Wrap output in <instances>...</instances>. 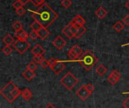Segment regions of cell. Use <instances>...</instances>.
<instances>
[{"instance_id":"6da1fadb","label":"cell","mask_w":129,"mask_h":108,"mask_svg":"<svg viewBox=\"0 0 129 108\" xmlns=\"http://www.w3.org/2000/svg\"><path fill=\"white\" fill-rule=\"evenodd\" d=\"M33 12L32 17L34 20H37L43 26H50L57 18V14L48 5L42 4L36 11H30Z\"/></svg>"},{"instance_id":"7a4b0ae2","label":"cell","mask_w":129,"mask_h":108,"mask_svg":"<svg viewBox=\"0 0 129 108\" xmlns=\"http://www.w3.org/2000/svg\"><path fill=\"white\" fill-rule=\"evenodd\" d=\"M21 92H22L12 82L8 83L0 91L2 96L9 103H12L20 95H21Z\"/></svg>"},{"instance_id":"3957f363","label":"cell","mask_w":129,"mask_h":108,"mask_svg":"<svg viewBox=\"0 0 129 108\" xmlns=\"http://www.w3.org/2000/svg\"><path fill=\"white\" fill-rule=\"evenodd\" d=\"M77 61L85 70L89 71L98 62V58L92 51L87 50L82 54V55L77 59Z\"/></svg>"},{"instance_id":"277c9868","label":"cell","mask_w":129,"mask_h":108,"mask_svg":"<svg viewBox=\"0 0 129 108\" xmlns=\"http://www.w3.org/2000/svg\"><path fill=\"white\" fill-rule=\"evenodd\" d=\"M60 83L67 90L71 91L77 85L78 79L73 74H72L70 72H68L60 79Z\"/></svg>"},{"instance_id":"5b68a950","label":"cell","mask_w":129,"mask_h":108,"mask_svg":"<svg viewBox=\"0 0 129 108\" xmlns=\"http://www.w3.org/2000/svg\"><path fill=\"white\" fill-rule=\"evenodd\" d=\"M94 90V86L91 84H86L85 86H82L81 88H79L77 91L76 95L77 97H79L81 100L82 101H86L92 94V92Z\"/></svg>"},{"instance_id":"8992f818","label":"cell","mask_w":129,"mask_h":108,"mask_svg":"<svg viewBox=\"0 0 129 108\" xmlns=\"http://www.w3.org/2000/svg\"><path fill=\"white\" fill-rule=\"evenodd\" d=\"M49 64H50V68L53 71V73L56 75L60 74L64 69H65V64L63 61L51 58L49 61Z\"/></svg>"},{"instance_id":"52a82bcc","label":"cell","mask_w":129,"mask_h":108,"mask_svg":"<svg viewBox=\"0 0 129 108\" xmlns=\"http://www.w3.org/2000/svg\"><path fill=\"white\" fill-rule=\"evenodd\" d=\"M14 48H15V50L20 54V55H23L24 54L30 47V44L29 42H27V40L26 41H22V40H17L16 42H14V43L13 44Z\"/></svg>"},{"instance_id":"ba28073f","label":"cell","mask_w":129,"mask_h":108,"mask_svg":"<svg viewBox=\"0 0 129 108\" xmlns=\"http://www.w3.org/2000/svg\"><path fill=\"white\" fill-rule=\"evenodd\" d=\"M82 54V50L80 48V46H79L78 45H74L73 47H71V48L68 51V57L71 59V60H77Z\"/></svg>"},{"instance_id":"9c48e42d","label":"cell","mask_w":129,"mask_h":108,"mask_svg":"<svg viewBox=\"0 0 129 108\" xmlns=\"http://www.w3.org/2000/svg\"><path fill=\"white\" fill-rule=\"evenodd\" d=\"M121 76H122V75H121V73L118 71V70H113L112 73H111V74L108 76V78H107V79H108V81L113 85V86H114V85H116V83L121 79Z\"/></svg>"},{"instance_id":"30bf717a","label":"cell","mask_w":129,"mask_h":108,"mask_svg":"<svg viewBox=\"0 0 129 108\" xmlns=\"http://www.w3.org/2000/svg\"><path fill=\"white\" fill-rule=\"evenodd\" d=\"M52 44L57 50H61L67 45V42L65 41V39L63 37H61L60 36H58L53 41Z\"/></svg>"},{"instance_id":"8fae6325","label":"cell","mask_w":129,"mask_h":108,"mask_svg":"<svg viewBox=\"0 0 129 108\" xmlns=\"http://www.w3.org/2000/svg\"><path fill=\"white\" fill-rule=\"evenodd\" d=\"M14 36L17 38V40L26 41V40H27V39L29 37V34H27V33L23 29H22L20 30L16 31L14 33Z\"/></svg>"},{"instance_id":"7c38bea8","label":"cell","mask_w":129,"mask_h":108,"mask_svg":"<svg viewBox=\"0 0 129 108\" xmlns=\"http://www.w3.org/2000/svg\"><path fill=\"white\" fill-rule=\"evenodd\" d=\"M31 53L33 55H42L45 53V49L42 48L39 44H36L31 49Z\"/></svg>"},{"instance_id":"4fadbf2b","label":"cell","mask_w":129,"mask_h":108,"mask_svg":"<svg viewBox=\"0 0 129 108\" xmlns=\"http://www.w3.org/2000/svg\"><path fill=\"white\" fill-rule=\"evenodd\" d=\"M38 33V36H39V38L42 39V40H45L49 35H50V32L48 31V30L47 29V27L45 26H42L39 30L37 31Z\"/></svg>"},{"instance_id":"5bb4252c","label":"cell","mask_w":129,"mask_h":108,"mask_svg":"<svg viewBox=\"0 0 129 108\" xmlns=\"http://www.w3.org/2000/svg\"><path fill=\"white\" fill-rule=\"evenodd\" d=\"M71 22L73 23H74L75 25H76L77 26H84L85 24V20L79 14H77L74 17V18L71 20Z\"/></svg>"},{"instance_id":"9a60e30c","label":"cell","mask_w":129,"mask_h":108,"mask_svg":"<svg viewBox=\"0 0 129 108\" xmlns=\"http://www.w3.org/2000/svg\"><path fill=\"white\" fill-rule=\"evenodd\" d=\"M22 76L27 80V81H31L35 76H36V73L35 71H33L28 68H26L22 73Z\"/></svg>"},{"instance_id":"2e32d148","label":"cell","mask_w":129,"mask_h":108,"mask_svg":"<svg viewBox=\"0 0 129 108\" xmlns=\"http://www.w3.org/2000/svg\"><path fill=\"white\" fill-rule=\"evenodd\" d=\"M95 14L97 15V17L100 19H103L104 18L107 14V10L104 8V7H99L96 11H95Z\"/></svg>"},{"instance_id":"e0dca14e","label":"cell","mask_w":129,"mask_h":108,"mask_svg":"<svg viewBox=\"0 0 129 108\" xmlns=\"http://www.w3.org/2000/svg\"><path fill=\"white\" fill-rule=\"evenodd\" d=\"M21 96L23 98V99H24L25 101H29L30 98L33 96V93L29 89H24L22 92H21Z\"/></svg>"},{"instance_id":"ac0fdd59","label":"cell","mask_w":129,"mask_h":108,"mask_svg":"<svg viewBox=\"0 0 129 108\" xmlns=\"http://www.w3.org/2000/svg\"><path fill=\"white\" fill-rule=\"evenodd\" d=\"M2 41L5 44V45H11V44L14 43V39L11 34H6L3 38Z\"/></svg>"},{"instance_id":"d6986e66","label":"cell","mask_w":129,"mask_h":108,"mask_svg":"<svg viewBox=\"0 0 129 108\" xmlns=\"http://www.w3.org/2000/svg\"><path fill=\"white\" fill-rule=\"evenodd\" d=\"M62 33L70 39H73V37H75V36L72 33L71 30H70V25L67 24L63 30H62Z\"/></svg>"},{"instance_id":"ffe728a7","label":"cell","mask_w":129,"mask_h":108,"mask_svg":"<svg viewBox=\"0 0 129 108\" xmlns=\"http://www.w3.org/2000/svg\"><path fill=\"white\" fill-rule=\"evenodd\" d=\"M107 67L105 66H104L103 64H100L96 68V73L99 76H103L104 75H105V73H107Z\"/></svg>"},{"instance_id":"44dd1931","label":"cell","mask_w":129,"mask_h":108,"mask_svg":"<svg viewBox=\"0 0 129 108\" xmlns=\"http://www.w3.org/2000/svg\"><path fill=\"white\" fill-rule=\"evenodd\" d=\"M124 28H125V23L122 21L119 20L113 25V30H116V32H121Z\"/></svg>"},{"instance_id":"7402d4cb","label":"cell","mask_w":129,"mask_h":108,"mask_svg":"<svg viewBox=\"0 0 129 108\" xmlns=\"http://www.w3.org/2000/svg\"><path fill=\"white\" fill-rule=\"evenodd\" d=\"M42 26V25L37 20H34V21L32 23V24H30V28L34 30V31H38L39 30V29Z\"/></svg>"},{"instance_id":"603a6c76","label":"cell","mask_w":129,"mask_h":108,"mask_svg":"<svg viewBox=\"0 0 129 108\" xmlns=\"http://www.w3.org/2000/svg\"><path fill=\"white\" fill-rule=\"evenodd\" d=\"M87 29L84 26H79L78 30H77V33L75 35V38L76 39H79L84 33H85Z\"/></svg>"},{"instance_id":"cb8c5ba5","label":"cell","mask_w":129,"mask_h":108,"mask_svg":"<svg viewBox=\"0 0 129 108\" xmlns=\"http://www.w3.org/2000/svg\"><path fill=\"white\" fill-rule=\"evenodd\" d=\"M44 59H45V58H43L42 55H33V61L35 62L36 64H40L41 62H42Z\"/></svg>"},{"instance_id":"d4e9b609","label":"cell","mask_w":129,"mask_h":108,"mask_svg":"<svg viewBox=\"0 0 129 108\" xmlns=\"http://www.w3.org/2000/svg\"><path fill=\"white\" fill-rule=\"evenodd\" d=\"M12 27L16 30H20L23 29V24L20 22V21H15L13 24H12Z\"/></svg>"},{"instance_id":"484cf974","label":"cell","mask_w":129,"mask_h":108,"mask_svg":"<svg viewBox=\"0 0 129 108\" xmlns=\"http://www.w3.org/2000/svg\"><path fill=\"white\" fill-rule=\"evenodd\" d=\"M2 52L5 55H9L11 52H12V48L10 45H5L2 49Z\"/></svg>"},{"instance_id":"4316f807","label":"cell","mask_w":129,"mask_h":108,"mask_svg":"<svg viewBox=\"0 0 129 108\" xmlns=\"http://www.w3.org/2000/svg\"><path fill=\"white\" fill-rule=\"evenodd\" d=\"M72 5V2L70 0H63L61 2V6L64 8H69Z\"/></svg>"},{"instance_id":"83f0119b","label":"cell","mask_w":129,"mask_h":108,"mask_svg":"<svg viewBox=\"0 0 129 108\" xmlns=\"http://www.w3.org/2000/svg\"><path fill=\"white\" fill-rule=\"evenodd\" d=\"M40 66H41V67H42V69H46L47 67H50L49 61H47L46 59H44V60L41 62Z\"/></svg>"},{"instance_id":"f1b7e54d","label":"cell","mask_w":129,"mask_h":108,"mask_svg":"<svg viewBox=\"0 0 129 108\" xmlns=\"http://www.w3.org/2000/svg\"><path fill=\"white\" fill-rule=\"evenodd\" d=\"M26 68H28V69H29V70H33V71H35V70L37 69V66H36V64L35 62L32 61V62H30V63L27 65Z\"/></svg>"},{"instance_id":"f546056e","label":"cell","mask_w":129,"mask_h":108,"mask_svg":"<svg viewBox=\"0 0 129 108\" xmlns=\"http://www.w3.org/2000/svg\"><path fill=\"white\" fill-rule=\"evenodd\" d=\"M12 6H13L16 10H17V9L20 8L21 7H23V4H22L19 0H17V1H15V2L12 4Z\"/></svg>"},{"instance_id":"4dcf8cb0","label":"cell","mask_w":129,"mask_h":108,"mask_svg":"<svg viewBox=\"0 0 129 108\" xmlns=\"http://www.w3.org/2000/svg\"><path fill=\"white\" fill-rule=\"evenodd\" d=\"M29 37H30L32 39H33V40H35V39H36L38 37H39V36H38V33H37V31H34V30H32L29 33Z\"/></svg>"},{"instance_id":"1f68e13d","label":"cell","mask_w":129,"mask_h":108,"mask_svg":"<svg viewBox=\"0 0 129 108\" xmlns=\"http://www.w3.org/2000/svg\"><path fill=\"white\" fill-rule=\"evenodd\" d=\"M45 0H30V2L36 6H40L45 3Z\"/></svg>"},{"instance_id":"d6a6232c","label":"cell","mask_w":129,"mask_h":108,"mask_svg":"<svg viewBox=\"0 0 129 108\" xmlns=\"http://www.w3.org/2000/svg\"><path fill=\"white\" fill-rule=\"evenodd\" d=\"M25 12H26V10H25L23 7H21L20 8H19V9L16 10V13H17V15H19V16H22V15H23V14H25Z\"/></svg>"},{"instance_id":"836d02e7","label":"cell","mask_w":129,"mask_h":108,"mask_svg":"<svg viewBox=\"0 0 129 108\" xmlns=\"http://www.w3.org/2000/svg\"><path fill=\"white\" fill-rule=\"evenodd\" d=\"M122 22L125 23V25H129V15H126L123 19H122Z\"/></svg>"},{"instance_id":"e575fe53","label":"cell","mask_w":129,"mask_h":108,"mask_svg":"<svg viewBox=\"0 0 129 108\" xmlns=\"http://www.w3.org/2000/svg\"><path fill=\"white\" fill-rule=\"evenodd\" d=\"M122 104H123V107L125 108H129V97L125 100V101L123 102Z\"/></svg>"},{"instance_id":"d590c367","label":"cell","mask_w":129,"mask_h":108,"mask_svg":"<svg viewBox=\"0 0 129 108\" xmlns=\"http://www.w3.org/2000/svg\"><path fill=\"white\" fill-rule=\"evenodd\" d=\"M45 108H56V107H55L53 104H51V103H48V104H47V106L45 107Z\"/></svg>"},{"instance_id":"8d00e7d4","label":"cell","mask_w":129,"mask_h":108,"mask_svg":"<svg viewBox=\"0 0 129 108\" xmlns=\"http://www.w3.org/2000/svg\"><path fill=\"white\" fill-rule=\"evenodd\" d=\"M19 1L23 4V5H24L27 4L29 2H30V0H19Z\"/></svg>"},{"instance_id":"74e56055","label":"cell","mask_w":129,"mask_h":108,"mask_svg":"<svg viewBox=\"0 0 129 108\" xmlns=\"http://www.w3.org/2000/svg\"><path fill=\"white\" fill-rule=\"evenodd\" d=\"M125 8L129 10V0L127 2H126V3H125Z\"/></svg>"},{"instance_id":"f35d334b","label":"cell","mask_w":129,"mask_h":108,"mask_svg":"<svg viewBox=\"0 0 129 108\" xmlns=\"http://www.w3.org/2000/svg\"><path fill=\"white\" fill-rule=\"evenodd\" d=\"M129 45V43H128V44H125V45H124L123 46H125V45Z\"/></svg>"},{"instance_id":"ab89813d","label":"cell","mask_w":129,"mask_h":108,"mask_svg":"<svg viewBox=\"0 0 129 108\" xmlns=\"http://www.w3.org/2000/svg\"><path fill=\"white\" fill-rule=\"evenodd\" d=\"M124 94H129V92H125Z\"/></svg>"}]
</instances>
